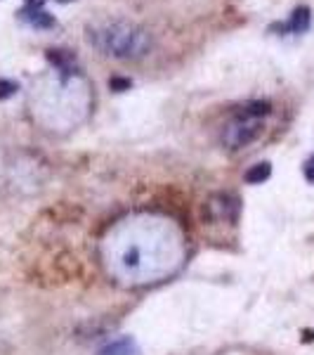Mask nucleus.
Masks as SVG:
<instances>
[{
  "mask_svg": "<svg viewBox=\"0 0 314 355\" xmlns=\"http://www.w3.org/2000/svg\"><path fill=\"white\" fill-rule=\"evenodd\" d=\"M132 81L130 79H121V76H114V79H109V88L116 93H123V90H130Z\"/></svg>",
  "mask_w": 314,
  "mask_h": 355,
  "instance_id": "10",
  "label": "nucleus"
},
{
  "mask_svg": "<svg viewBox=\"0 0 314 355\" xmlns=\"http://www.w3.org/2000/svg\"><path fill=\"white\" fill-rule=\"evenodd\" d=\"M17 90H19V86H17L14 81L0 79V99H8V97H12Z\"/></svg>",
  "mask_w": 314,
  "mask_h": 355,
  "instance_id": "9",
  "label": "nucleus"
},
{
  "mask_svg": "<svg viewBox=\"0 0 314 355\" xmlns=\"http://www.w3.org/2000/svg\"><path fill=\"white\" fill-rule=\"evenodd\" d=\"M87 41L116 59H140L151 50V36L128 21H102L87 26Z\"/></svg>",
  "mask_w": 314,
  "mask_h": 355,
  "instance_id": "2",
  "label": "nucleus"
},
{
  "mask_svg": "<svg viewBox=\"0 0 314 355\" xmlns=\"http://www.w3.org/2000/svg\"><path fill=\"white\" fill-rule=\"evenodd\" d=\"M19 17L24 21H29L31 26H36V29H52L57 21H54V17L52 15H48V12H43V10H21Z\"/></svg>",
  "mask_w": 314,
  "mask_h": 355,
  "instance_id": "6",
  "label": "nucleus"
},
{
  "mask_svg": "<svg viewBox=\"0 0 314 355\" xmlns=\"http://www.w3.org/2000/svg\"><path fill=\"white\" fill-rule=\"evenodd\" d=\"M26 3V8L29 10H41L43 5H45V0H24Z\"/></svg>",
  "mask_w": 314,
  "mask_h": 355,
  "instance_id": "12",
  "label": "nucleus"
},
{
  "mask_svg": "<svg viewBox=\"0 0 314 355\" xmlns=\"http://www.w3.org/2000/svg\"><path fill=\"white\" fill-rule=\"evenodd\" d=\"M272 175V166H269L267 162H262V164H255V166H251V169L246 171V182H251V185H258V182H264L267 178Z\"/></svg>",
  "mask_w": 314,
  "mask_h": 355,
  "instance_id": "8",
  "label": "nucleus"
},
{
  "mask_svg": "<svg viewBox=\"0 0 314 355\" xmlns=\"http://www.w3.org/2000/svg\"><path fill=\"white\" fill-rule=\"evenodd\" d=\"M208 218L215 223H236L239 218V199L231 194H215L206 204Z\"/></svg>",
  "mask_w": 314,
  "mask_h": 355,
  "instance_id": "4",
  "label": "nucleus"
},
{
  "mask_svg": "<svg viewBox=\"0 0 314 355\" xmlns=\"http://www.w3.org/2000/svg\"><path fill=\"white\" fill-rule=\"evenodd\" d=\"M310 26H312V10L305 8V5L295 8L293 15H291V19H289V29L293 33H305Z\"/></svg>",
  "mask_w": 314,
  "mask_h": 355,
  "instance_id": "7",
  "label": "nucleus"
},
{
  "mask_svg": "<svg viewBox=\"0 0 314 355\" xmlns=\"http://www.w3.org/2000/svg\"><path fill=\"white\" fill-rule=\"evenodd\" d=\"M187 260V240L170 215L156 211L128 213L102 240V263L123 287H147L173 277Z\"/></svg>",
  "mask_w": 314,
  "mask_h": 355,
  "instance_id": "1",
  "label": "nucleus"
},
{
  "mask_svg": "<svg viewBox=\"0 0 314 355\" xmlns=\"http://www.w3.org/2000/svg\"><path fill=\"white\" fill-rule=\"evenodd\" d=\"M272 112V104L264 99H255V102H246L231 114L229 124L222 131V142L229 149H241L248 147L260 137L264 128V119Z\"/></svg>",
  "mask_w": 314,
  "mask_h": 355,
  "instance_id": "3",
  "label": "nucleus"
},
{
  "mask_svg": "<svg viewBox=\"0 0 314 355\" xmlns=\"http://www.w3.org/2000/svg\"><path fill=\"white\" fill-rule=\"evenodd\" d=\"M97 355H140V348L130 336H118V339L104 343Z\"/></svg>",
  "mask_w": 314,
  "mask_h": 355,
  "instance_id": "5",
  "label": "nucleus"
},
{
  "mask_svg": "<svg viewBox=\"0 0 314 355\" xmlns=\"http://www.w3.org/2000/svg\"><path fill=\"white\" fill-rule=\"evenodd\" d=\"M302 173H305L307 182H314V154H312L310 159H307L305 166H302Z\"/></svg>",
  "mask_w": 314,
  "mask_h": 355,
  "instance_id": "11",
  "label": "nucleus"
}]
</instances>
